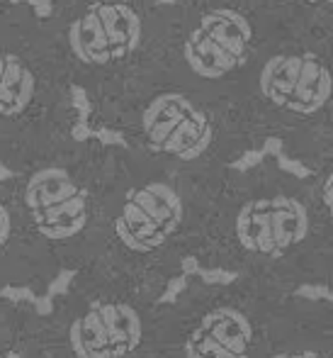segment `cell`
Here are the masks:
<instances>
[{
    "mask_svg": "<svg viewBox=\"0 0 333 358\" xmlns=\"http://www.w3.org/2000/svg\"><path fill=\"white\" fill-rule=\"evenodd\" d=\"M0 358H61L49 317L32 305L0 297Z\"/></svg>",
    "mask_w": 333,
    "mask_h": 358,
    "instance_id": "obj_12",
    "label": "cell"
},
{
    "mask_svg": "<svg viewBox=\"0 0 333 358\" xmlns=\"http://www.w3.org/2000/svg\"><path fill=\"white\" fill-rule=\"evenodd\" d=\"M331 71L314 54L272 57L260 73V93L275 108L297 115H314L329 103Z\"/></svg>",
    "mask_w": 333,
    "mask_h": 358,
    "instance_id": "obj_9",
    "label": "cell"
},
{
    "mask_svg": "<svg viewBox=\"0 0 333 358\" xmlns=\"http://www.w3.org/2000/svg\"><path fill=\"white\" fill-rule=\"evenodd\" d=\"M331 5H333V0H331Z\"/></svg>",
    "mask_w": 333,
    "mask_h": 358,
    "instance_id": "obj_14",
    "label": "cell"
},
{
    "mask_svg": "<svg viewBox=\"0 0 333 358\" xmlns=\"http://www.w3.org/2000/svg\"><path fill=\"white\" fill-rule=\"evenodd\" d=\"M34 95V76L13 54H0V117L24 113Z\"/></svg>",
    "mask_w": 333,
    "mask_h": 358,
    "instance_id": "obj_13",
    "label": "cell"
},
{
    "mask_svg": "<svg viewBox=\"0 0 333 358\" xmlns=\"http://www.w3.org/2000/svg\"><path fill=\"white\" fill-rule=\"evenodd\" d=\"M193 259L287 295L306 285L331 292L314 195L282 185L239 190L226 203L202 210Z\"/></svg>",
    "mask_w": 333,
    "mask_h": 358,
    "instance_id": "obj_1",
    "label": "cell"
},
{
    "mask_svg": "<svg viewBox=\"0 0 333 358\" xmlns=\"http://www.w3.org/2000/svg\"><path fill=\"white\" fill-rule=\"evenodd\" d=\"M258 358H333V305L282 295L267 322Z\"/></svg>",
    "mask_w": 333,
    "mask_h": 358,
    "instance_id": "obj_6",
    "label": "cell"
},
{
    "mask_svg": "<svg viewBox=\"0 0 333 358\" xmlns=\"http://www.w3.org/2000/svg\"><path fill=\"white\" fill-rule=\"evenodd\" d=\"M59 275L37 244L22 208L0 195V292L8 287H32L42 292Z\"/></svg>",
    "mask_w": 333,
    "mask_h": 358,
    "instance_id": "obj_11",
    "label": "cell"
},
{
    "mask_svg": "<svg viewBox=\"0 0 333 358\" xmlns=\"http://www.w3.org/2000/svg\"><path fill=\"white\" fill-rule=\"evenodd\" d=\"M141 127L151 149L183 164L202 159L214 142L209 117L180 93H163L151 100L141 115Z\"/></svg>",
    "mask_w": 333,
    "mask_h": 358,
    "instance_id": "obj_7",
    "label": "cell"
},
{
    "mask_svg": "<svg viewBox=\"0 0 333 358\" xmlns=\"http://www.w3.org/2000/svg\"><path fill=\"white\" fill-rule=\"evenodd\" d=\"M141 39V20L124 3H98L68 29L73 54L85 64L103 66L129 57Z\"/></svg>",
    "mask_w": 333,
    "mask_h": 358,
    "instance_id": "obj_8",
    "label": "cell"
},
{
    "mask_svg": "<svg viewBox=\"0 0 333 358\" xmlns=\"http://www.w3.org/2000/svg\"><path fill=\"white\" fill-rule=\"evenodd\" d=\"M20 208L59 273H80L95 264L103 203L71 169L52 164L32 171L20 190Z\"/></svg>",
    "mask_w": 333,
    "mask_h": 358,
    "instance_id": "obj_5",
    "label": "cell"
},
{
    "mask_svg": "<svg viewBox=\"0 0 333 358\" xmlns=\"http://www.w3.org/2000/svg\"><path fill=\"white\" fill-rule=\"evenodd\" d=\"M251 24L236 10H212L185 39V62L202 78H221L246 59Z\"/></svg>",
    "mask_w": 333,
    "mask_h": 358,
    "instance_id": "obj_10",
    "label": "cell"
},
{
    "mask_svg": "<svg viewBox=\"0 0 333 358\" xmlns=\"http://www.w3.org/2000/svg\"><path fill=\"white\" fill-rule=\"evenodd\" d=\"M165 287L85 268L49 312L61 358H156Z\"/></svg>",
    "mask_w": 333,
    "mask_h": 358,
    "instance_id": "obj_2",
    "label": "cell"
},
{
    "mask_svg": "<svg viewBox=\"0 0 333 358\" xmlns=\"http://www.w3.org/2000/svg\"><path fill=\"white\" fill-rule=\"evenodd\" d=\"M287 292L253 280L193 278L161 307L156 358H258L277 300Z\"/></svg>",
    "mask_w": 333,
    "mask_h": 358,
    "instance_id": "obj_4",
    "label": "cell"
},
{
    "mask_svg": "<svg viewBox=\"0 0 333 358\" xmlns=\"http://www.w3.org/2000/svg\"><path fill=\"white\" fill-rule=\"evenodd\" d=\"M202 210L165 178L132 183L103 203L98 259L90 268L168 287L193 259Z\"/></svg>",
    "mask_w": 333,
    "mask_h": 358,
    "instance_id": "obj_3",
    "label": "cell"
}]
</instances>
